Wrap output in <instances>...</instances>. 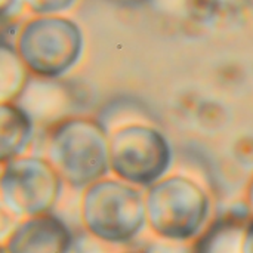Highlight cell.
<instances>
[{
	"label": "cell",
	"mask_w": 253,
	"mask_h": 253,
	"mask_svg": "<svg viewBox=\"0 0 253 253\" xmlns=\"http://www.w3.org/2000/svg\"><path fill=\"white\" fill-rule=\"evenodd\" d=\"M44 157L73 190L83 191L111 175L110 135L96 117L71 116L50 126Z\"/></svg>",
	"instance_id": "1"
},
{
	"label": "cell",
	"mask_w": 253,
	"mask_h": 253,
	"mask_svg": "<svg viewBox=\"0 0 253 253\" xmlns=\"http://www.w3.org/2000/svg\"><path fill=\"white\" fill-rule=\"evenodd\" d=\"M144 191L147 224L160 240L188 243L208 228L212 197L199 179L170 172Z\"/></svg>",
	"instance_id": "2"
},
{
	"label": "cell",
	"mask_w": 253,
	"mask_h": 253,
	"mask_svg": "<svg viewBox=\"0 0 253 253\" xmlns=\"http://www.w3.org/2000/svg\"><path fill=\"white\" fill-rule=\"evenodd\" d=\"M80 213L84 231L108 246L127 245L148 227L145 191L113 175L83 190Z\"/></svg>",
	"instance_id": "3"
},
{
	"label": "cell",
	"mask_w": 253,
	"mask_h": 253,
	"mask_svg": "<svg viewBox=\"0 0 253 253\" xmlns=\"http://www.w3.org/2000/svg\"><path fill=\"white\" fill-rule=\"evenodd\" d=\"M173 165V150L165 132L153 123H133L110 133L111 175L147 190Z\"/></svg>",
	"instance_id": "4"
},
{
	"label": "cell",
	"mask_w": 253,
	"mask_h": 253,
	"mask_svg": "<svg viewBox=\"0 0 253 253\" xmlns=\"http://www.w3.org/2000/svg\"><path fill=\"white\" fill-rule=\"evenodd\" d=\"M15 49L36 77L58 80L79 62L83 53V33L68 18L36 16L22 27Z\"/></svg>",
	"instance_id": "5"
},
{
	"label": "cell",
	"mask_w": 253,
	"mask_h": 253,
	"mask_svg": "<svg viewBox=\"0 0 253 253\" xmlns=\"http://www.w3.org/2000/svg\"><path fill=\"white\" fill-rule=\"evenodd\" d=\"M64 181L44 156L24 154L1 163V206L16 218L53 213Z\"/></svg>",
	"instance_id": "6"
},
{
	"label": "cell",
	"mask_w": 253,
	"mask_h": 253,
	"mask_svg": "<svg viewBox=\"0 0 253 253\" xmlns=\"http://www.w3.org/2000/svg\"><path fill=\"white\" fill-rule=\"evenodd\" d=\"M76 237L56 215L21 219L3 239V253H71Z\"/></svg>",
	"instance_id": "7"
},
{
	"label": "cell",
	"mask_w": 253,
	"mask_h": 253,
	"mask_svg": "<svg viewBox=\"0 0 253 253\" xmlns=\"http://www.w3.org/2000/svg\"><path fill=\"white\" fill-rule=\"evenodd\" d=\"M16 104H19L37 125L53 126L73 114L74 96L59 80L37 77L30 80Z\"/></svg>",
	"instance_id": "8"
},
{
	"label": "cell",
	"mask_w": 253,
	"mask_h": 253,
	"mask_svg": "<svg viewBox=\"0 0 253 253\" xmlns=\"http://www.w3.org/2000/svg\"><path fill=\"white\" fill-rule=\"evenodd\" d=\"M37 123L16 102L0 104V159L1 163L28 154L36 139Z\"/></svg>",
	"instance_id": "9"
},
{
	"label": "cell",
	"mask_w": 253,
	"mask_h": 253,
	"mask_svg": "<svg viewBox=\"0 0 253 253\" xmlns=\"http://www.w3.org/2000/svg\"><path fill=\"white\" fill-rule=\"evenodd\" d=\"M251 213H228L212 222L196 240L194 253H242L243 233Z\"/></svg>",
	"instance_id": "10"
},
{
	"label": "cell",
	"mask_w": 253,
	"mask_h": 253,
	"mask_svg": "<svg viewBox=\"0 0 253 253\" xmlns=\"http://www.w3.org/2000/svg\"><path fill=\"white\" fill-rule=\"evenodd\" d=\"M28 68L18 55L16 49L3 43L1 46V80H0V101L16 102L24 89L27 87Z\"/></svg>",
	"instance_id": "11"
},
{
	"label": "cell",
	"mask_w": 253,
	"mask_h": 253,
	"mask_svg": "<svg viewBox=\"0 0 253 253\" xmlns=\"http://www.w3.org/2000/svg\"><path fill=\"white\" fill-rule=\"evenodd\" d=\"M96 119L108 132V135L119 127L133 123L156 125V119L151 116L148 108L139 104H133L132 101H116L113 104H108L98 113Z\"/></svg>",
	"instance_id": "12"
},
{
	"label": "cell",
	"mask_w": 253,
	"mask_h": 253,
	"mask_svg": "<svg viewBox=\"0 0 253 253\" xmlns=\"http://www.w3.org/2000/svg\"><path fill=\"white\" fill-rule=\"evenodd\" d=\"M24 3L39 16L59 15L68 10L76 0H24Z\"/></svg>",
	"instance_id": "13"
},
{
	"label": "cell",
	"mask_w": 253,
	"mask_h": 253,
	"mask_svg": "<svg viewBox=\"0 0 253 253\" xmlns=\"http://www.w3.org/2000/svg\"><path fill=\"white\" fill-rule=\"evenodd\" d=\"M105 243L96 240L95 237H92L90 234H84L80 237H76L74 242V248L71 253H105L104 251Z\"/></svg>",
	"instance_id": "14"
},
{
	"label": "cell",
	"mask_w": 253,
	"mask_h": 253,
	"mask_svg": "<svg viewBox=\"0 0 253 253\" xmlns=\"http://www.w3.org/2000/svg\"><path fill=\"white\" fill-rule=\"evenodd\" d=\"M147 253H194L193 248L185 246V243L160 240L147 248Z\"/></svg>",
	"instance_id": "15"
},
{
	"label": "cell",
	"mask_w": 253,
	"mask_h": 253,
	"mask_svg": "<svg viewBox=\"0 0 253 253\" xmlns=\"http://www.w3.org/2000/svg\"><path fill=\"white\" fill-rule=\"evenodd\" d=\"M242 253H253V218L246 224L242 242Z\"/></svg>",
	"instance_id": "16"
},
{
	"label": "cell",
	"mask_w": 253,
	"mask_h": 253,
	"mask_svg": "<svg viewBox=\"0 0 253 253\" xmlns=\"http://www.w3.org/2000/svg\"><path fill=\"white\" fill-rule=\"evenodd\" d=\"M18 3H19V0H1V13H3V18L13 16V13L18 9Z\"/></svg>",
	"instance_id": "17"
},
{
	"label": "cell",
	"mask_w": 253,
	"mask_h": 253,
	"mask_svg": "<svg viewBox=\"0 0 253 253\" xmlns=\"http://www.w3.org/2000/svg\"><path fill=\"white\" fill-rule=\"evenodd\" d=\"M246 206L251 212V216L253 218V175L246 187Z\"/></svg>",
	"instance_id": "18"
},
{
	"label": "cell",
	"mask_w": 253,
	"mask_h": 253,
	"mask_svg": "<svg viewBox=\"0 0 253 253\" xmlns=\"http://www.w3.org/2000/svg\"><path fill=\"white\" fill-rule=\"evenodd\" d=\"M126 253H147V252H126Z\"/></svg>",
	"instance_id": "19"
}]
</instances>
